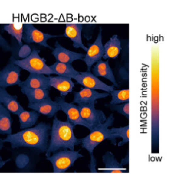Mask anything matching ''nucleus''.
I'll list each match as a JSON object with an SVG mask.
<instances>
[{
    "label": "nucleus",
    "instance_id": "obj_33",
    "mask_svg": "<svg viewBox=\"0 0 171 188\" xmlns=\"http://www.w3.org/2000/svg\"><path fill=\"white\" fill-rule=\"evenodd\" d=\"M120 165L122 166H128V165L129 164V150H127V154H126V156L121 160V161H120Z\"/></svg>",
    "mask_w": 171,
    "mask_h": 188
},
{
    "label": "nucleus",
    "instance_id": "obj_2",
    "mask_svg": "<svg viewBox=\"0 0 171 188\" xmlns=\"http://www.w3.org/2000/svg\"><path fill=\"white\" fill-rule=\"evenodd\" d=\"M75 126L68 121H62L54 117L50 132L49 144L46 151V156L59 150H74L77 145L81 144V139L77 138L74 134Z\"/></svg>",
    "mask_w": 171,
    "mask_h": 188
},
{
    "label": "nucleus",
    "instance_id": "obj_5",
    "mask_svg": "<svg viewBox=\"0 0 171 188\" xmlns=\"http://www.w3.org/2000/svg\"><path fill=\"white\" fill-rule=\"evenodd\" d=\"M78 151L62 150L57 151L46 157V160L52 165L53 172L64 173L72 167L76 160L83 158L84 155Z\"/></svg>",
    "mask_w": 171,
    "mask_h": 188
},
{
    "label": "nucleus",
    "instance_id": "obj_11",
    "mask_svg": "<svg viewBox=\"0 0 171 188\" xmlns=\"http://www.w3.org/2000/svg\"><path fill=\"white\" fill-rule=\"evenodd\" d=\"M124 48L122 50L121 59L117 61L114 68V75L115 79L120 87L128 86L129 80V67H128V43L126 40Z\"/></svg>",
    "mask_w": 171,
    "mask_h": 188
},
{
    "label": "nucleus",
    "instance_id": "obj_27",
    "mask_svg": "<svg viewBox=\"0 0 171 188\" xmlns=\"http://www.w3.org/2000/svg\"><path fill=\"white\" fill-rule=\"evenodd\" d=\"M112 133V138L116 145H117V139L121 138L122 141L118 142V146L122 147L129 142V125L124 126V127L114 128L112 127L110 129Z\"/></svg>",
    "mask_w": 171,
    "mask_h": 188
},
{
    "label": "nucleus",
    "instance_id": "obj_22",
    "mask_svg": "<svg viewBox=\"0 0 171 188\" xmlns=\"http://www.w3.org/2000/svg\"><path fill=\"white\" fill-rule=\"evenodd\" d=\"M122 51V42L118 35H113L112 37L104 45V56L103 59H118Z\"/></svg>",
    "mask_w": 171,
    "mask_h": 188
},
{
    "label": "nucleus",
    "instance_id": "obj_34",
    "mask_svg": "<svg viewBox=\"0 0 171 188\" xmlns=\"http://www.w3.org/2000/svg\"><path fill=\"white\" fill-rule=\"evenodd\" d=\"M4 139L0 138V151H1V150L3 148V147H4ZM2 161H3L2 159L1 156H0V163H1V162H2Z\"/></svg>",
    "mask_w": 171,
    "mask_h": 188
},
{
    "label": "nucleus",
    "instance_id": "obj_1",
    "mask_svg": "<svg viewBox=\"0 0 171 188\" xmlns=\"http://www.w3.org/2000/svg\"><path fill=\"white\" fill-rule=\"evenodd\" d=\"M50 129V124L41 122L34 127L9 134L4 141L10 144L13 149L25 147L46 153L49 144Z\"/></svg>",
    "mask_w": 171,
    "mask_h": 188
},
{
    "label": "nucleus",
    "instance_id": "obj_24",
    "mask_svg": "<svg viewBox=\"0 0 171 188\" xmlns=\"http://www.w3.org/2000/svg\"><path fill=\"white\" fill-rule=\"evenodd\" d=\"M21 93L27 97L29 104L34 103L46 99L50 96V91L44 89H32L21 87Z\"/></svg>",
    "mask_w": 171,
    "mask_h": 188
},
{
    "label": "nucleus",
    "instance_id": "obj_28",
    "mask_svg": "<svg viewBox=\"0 0 171 188\" xmlns=\"http://www.w3.org/2000/svg\"><path fill=\"white\" fill-rule=\"evenodd\" d=\"M4 30L14 37L18 41L20 46H22V37H23L24 24L21 23H13V24H6L4 26Z\"/></svg>",
    "mask_w": 171,
    "mask_h": 188
},
{
    "label": "nucleus",
    "instance_id": "obj_18",
    "mask_svg": "<svg viewBox=\"0 0 171 188\" xmlns=\"http://www.w3.org/2000/svg\"><path fill=\"white\" fill-rule=\"evenodd\" d=\"M50 84L51 87L58 91L61 97H65L73 92L74 87H75V83L70 77L59 76H49Z\"/></svg>",
    "mask_w": 171,
    "mask_h": 188
},
{
    "label": "nucleus",
    "instance_id": "obj_23",
    "mask_svg": "<svg viewBox=\"0 0 171 188\" xmlns=\"http://www.w3.org/2000/svg\"><path fill=\"white\" fill-rule=\"evenodd\" d=\"M50 67L56 75L70 77L71 79H74V77L80 73L71 63H61L56 61L54 64L50 66Z\"/></svg>",
    "mask_w": 171,
    "mask_h": 188
},
{
    "label": "nucleus",
    "instance_id": "obj_3",
    "mask_svg": "<svg viewBox=\"0 0 171 188\" xmlns=\"http://www.w3.org/2000/svg\"><path fill=\"white\" fill-rule=\"evenodd\" d=\"M114 123V117L110 113L103 124L98 125L90 130V134L86 137L81 138V146L88 151L90 157L88 168L90 172L96 173V160L94 155V150L106 139H108L112 144H115L112 138V133L110 131V127L113 126Z\"/></svg>",
    "mask_w": 171,
    "mask_h": 188
},
{
    "label": "nucleus",
    "instance_id": "obj_19",
    "mask_svg": "<svg viewBox=\"0 0 171 188\" xmlns=\"http://www.w3.org/2000/svg\"><path fill=\"white\" fill-rule=\"evenodd\" d=\"M19 86L32 89H44L49 91L51 89L49 76L44 74L30 73L28 78L21 82Z\"/></svg>",
    "mask_w": 171,
    "mask_h": 188
},
{
    "label": "nucleus",
    "instance_id": "obj_12",
    "mask_svg": "<svg viewBox=\"0 0 171 188\" xmlns=\"http://www.w3.org/2000/svg\"><path fill=\"white\" fill-rule=\"evenodd\" d=\"M110 96L108 92H98L96 90L82 87L79 92H74V99L71 103L78 105L96 104L98 99L107 98Z\"/></svg>",
    "mask_w": 171,
    "mask_h": 188
},
{
    "label": "nucleus",
    "instance_id": "obj_21",
    "mask_svg": "<svg viewBox=\"0 0 171 188\" xmlns=\"http://www.w3.org/2000/svg\"><path fill=\"white\" fill-rule=\"evenodd\" d=\"M0 102L9 112L19 115L24 109L18 101V96L9 94L5 88H0Z\"/></svg>",
    "mask_w": 171,
    "mask_h": 188
},
{
    "label": "nucleus",
    "instance_id": "obj_14",
    "mask_svg": "<svg viewBox=\"0 0 171 188\" xmlns=\"http://www.w3.org/2000/svg\"><path fill=\"white\" fill-rule=\"evenodd\" d=\"M28 108L34 110L39 114L45 115L48 119L53 118L61 110L58 103L51 99L50 96L40 102L28 104Z\"/></svg>",
    "mask_w": 171,
    "mask_h": 188
},
{
    "label": "nucleus",
    "instance_id": "obj_30",
    "mask_svg": "<svg viewBox=\"0 0 171 188\" xmlns=\"http://www.w3.org/2000/svg\"><path fill=\"white\" fill-rule=\"evenodd\" d=\"M106 108H109L112 111L117 112L124 115L127 119H129V102L120 103V104H109L104 103Z\"/></svg>",
    "mask_w": 171,
    "mask_h": 188
},
{
    "label": "nucleus",
    "instance_id": "obj_4",
    "mask_svg": "<svg viewBox=\"0 0 171 188\" xmlns=\"http://www.w3.org/2000/svg\"><path fill=\"white\" fill-rule=\"evenodd\" d=\"M40 50L34 47L28 57L22 60H14L10 63L28 71L30 73L44 74L48 76L53 75L54 72L46 64V60L40 57Z\"/></svg>",
    "mask_w": 171,
    "mask_h": 188
},
{
    "label": "nucleus",
    "instance_id": "obj_31",
    "mask_svg": "<svg viewBox=\"0 0 171 188\" xmlns=\"http://www.w3.org/2000/svg\"><path fill=\"white\" fill-rule=\"evenodd\" d=\"M94 28H95L94 25H87V27L85 28L84 34V37L87 40L89 41L92 39L94 29Z\"/></svg>",
    "mask_w": 171,
    "mask_h": 188
},
{
    "label": "nucleus",
    "instance_id": "obj_26",
    "mask_svg": "<svg viewBox=\"0 0 171 188\" xmlns=\"http://www.w3.org/2000/svg\"><path fill=\"white\" fill-rule=\"evenodd\" d=\"M12 124L10 112L0 103V134H11Z\"/></svg>",
    "mask_w": 171,
    "mask_h": 188
},
{
    "label": "nucleus",
    "instance_id": "obj_16",
    "mask_svg": "<svg viewBox=\"0 0 171 188\" xmlns=\"http://www.w3.org/2000/svg\"><path fill=\"white\" fill-rule=\"evenodd\" d=\"M83 31V24H66L63 37L70 39L72 41L73 47L75 49H82L87 51L88 47L83 44L82 33Z\"/></svg>",
    "mask_w": 171,
    "mask_h": 188
},
{
    "label": "nucleus",
    "instance_id": "obj_6",
    "mask_svg": "<svg viewBox=\"0 0 171 188\" xmlns=\"http://www.w3.org/2000/svg\"><path fill=\"white\" fill-rule=\"evenodd\" d=\"M63 37V35H51L38 30L33 24H24V31L22 41L27 44H37L48 49L53 50L54 47L48 44L47 41L51 38Z\"/></svg>",
    "mask_w": 171,
    "mask_h": 188
},
{
    "label": "nucleus",
    "instance_id": "obj_17",
    "mask_svg": "<svg viewBox=\"0 0 171 188\" xmlns=\"http://www.w3.org/2000/svg\"><path fill=\"white\" fill-rule=\"evenodd\" d=\"M109 60H106L104 61L101 60L98 61L92 66L91 69L92 73L97 77H103V78L109 80L113 83V86L114 87L117 88H120V86L115 79L114 71L109 65Z\"/></svg>",
    "mask_w": 171,
    "mask_h": 188
},
{
    "label": "nucleus",
    "instance_id": "obj_7",
    "mask_svg": "<svg viewBox=\"0 0 171 188\" xmlns=\"http://www.w3.org/2000/svg\"><path fill=\"white\" fill-rule=\"evenodd\" d=\"M104 56V45L102 43V28L99 27V32L96 40L92 44H88V50L86 51L85 57L82 61L87 66V71L91 72L92 66L101 60Z\"/></svg>",
    "mask_w": 171,
    "mask_h": 188
},
{
    "label": "nucleus",
    "instance_id": "obj_10",
    "mask_svg": "<svg viewBox=\"0 0 171 188\" xmlns=\"http://www.w3.org/2000/svg\"><path fill=\"white\" fill-rule=\"evenodd\" d=\"M96 104L78 105L79 112L82 118L92 129L96 126L104 123L107 117L102 110L97 109L95 108Z\"/></svg>",
    "mask_w": 171,
    "mask_h": 188
},
{
    "label": "nucleus",
    "instance_id": "obj_32",
    "mask_svg": "<svg viewBox=\"0 0 171 188\" xmlns=\"http://www.w3.org/2000/svg\"><path fill=\"white\" fill-rule=\"evenodd\" d=\"M0 47H2L5 51L10 50V46L8 44V42L2 37L1 34H0Z\"/></svg>",
    "mask_w": 171,
    "mask_h": 188
},
{
    "label": "nucleus",
    "instance_id": "obj_20",
    "mask_svg": "<svg viewBox=\"0 0 171 188\" xmlns=\"http://www.w3.org/2000/svg\"><path fill=\"white\" fill-rule=\"evenodd\" d=\"M102 158L104 167L99 168V171L102 172L110 173L127 172V168L121 166L120 162H118L112 151H107L102 155Z\"/></svg>",
    "mask_w": 171,
    "mask_h": 188
},
{
    "label": "nucleus",
    "instance_id": "obj_13",
    "mask_svg": "<svg viewBox=\"0 0 171 188\" xmlns=\"http://www.w3.org/2000/svg\"><path fill=\"white\" fill-rule=\"evenodd\" d=\"M21 69L14 63H9L4 69L0 71V88L12 86H20V73Z\"/></svg>",
    "mask_w": 171,
    "mask_h": 188
},
{
    "label": "nucleus",
    "instance_id": "obj_9",
    "mask_svg": "<svg viewBox=\"0 0 171 188\" xmlns=\"http://www.w3.org/2000/svg\"><path fill=\"white\" fill-rule=\"evenodd\" d=\"M76 83L86 88L94 90H102L110 93L114 89V86H109L103 82L98 77L95 76L91 72H81L74 77Z\"/></svg>",
    "mask_w": 171,
    "mask_h": 188
},
{
    "label": "nucleus",
    "instance_id": "obj_8",
    "mask_svg": "<svg viewBox=\"0 0 171 188\" xmlns=\"http://www.w3.org/2000/svg\"><path fill=\"white\" fill-rule=\"evenodd\" d=\"M56 101L60 107V111L63 112L67 116V120L76 127V125H81L86 128L89 130H92L89 125L82 118L79 112L78 105L74 103H68L66 101L64 97L56 96L55 98Z\"/></svg>",
    "mask_w": 171,
    "mask_h": 188
},
{
    "label": "nucleus",
    "instance_id": "obj_15",
    "mask_svg": "<svg viewBox=\"0 0 171 188\" xmlns=\"http://www.w3.org/2000/svg\"><path fill=\"white\" fill-rule=\"evenodd\" d=\"M51 55L54 56L56 61L71 64L76 60H82L85 57V54L82 53L75 52L64 47L58 41L55 42Z\"/></svg>",
    "mask_w": 171,
    "mask_h": 188
},
{
    "label": "nucleus",
    "instance_id": "obj_29",
    "mask_svg": "<svg viewBox=\"0 0 171 188\" xmlns=\"http://www.w3.org/2000/svg\"><path fill=\"white\" fill-rule=\"evenodd\" d=\"M109 93L112 98L109 104H120L129 102V89H113Z\"/></svg>",
    "mask_w": 171,
    "mask_h": 188
},
{
    "label": "nucleus",
    "instance_id": "obj_25",
    "mask_svg": "<svg viewBox=\"0 0 171 188\" xmlns=\"http://www.w3.org/2000/svg\"><path fill=\"white\" fill-rule=\"evenodd\" d=\"M21 129H24L29 128H31L38 122V119L40 118V114L34 110L31 111H26L24 110L18 115Z\"/></svg>",
    "mask_w": 171,
    "mask_h": 188
},
{
    "label": "nucleus",
    "instance_id": "obj_35",
    "mask_svg": "<svg viewBox=\"0 0 171 188\" xmlns=\"http://www.w3.org/2000/svg\"><path fill=\"white\" fill-rule=\"evenodd\" d=\"M0 103H1V102H0Z\"/></svg>",
    "mask_w": 171,
    "mask_h": 188
}]
</instances>
